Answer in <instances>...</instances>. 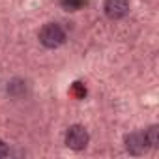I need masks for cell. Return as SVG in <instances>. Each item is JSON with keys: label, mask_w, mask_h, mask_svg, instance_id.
<instances>
[{"label": "cell", "mask_w": 159, "mask_h": 159, "mask_svg": "<svg viewBox=\"0 0 159 159\" xmlns=\"http://www.w3.org/2000/svg\"><path fill=\"white\" fill-rule=\"evenodd\" d=\"M10 155V148H8V144L4 142V140H0V159L2 157H8Z\"/></svg>", "instance_id": "8"}, {"label": "cell", "mask_w": 159, "mask_h": 159, "mask_svg": "<svg viewBox=\"0 0 159 159\" xmlns=\"http://www.w3.org/2000/svg\"><path fill=\"white\" fill-rule=\"evenodd\" d=\"M103 10H105V15L111 21H120V19L127 17V13L131 10V4H129V0H107Z\"/></svg>", "instance_id": "4"}, {"label": "cell", "mask_w": 159, "mask_h": 159, "mask_svg": "<svg viewBox=\"0 0 159 159\" xmlns=\"http://www.w3.org/2000/svg\"><path fill=\"white\" fill-rule=\"evenodd\" d=\"M60 6L66 11H79L83 6H86V0H60Z\"/></svg>", "instance_id": "7"}, {"label": "cell", "mask_w": 159, "mask_h": 159, "mask_svg": "<svg viewBox=\"0 0 159 159\" xmlns=\"http://www.w3.org/2000/svg\"><path fill=\"white\" fill-rule=\"evenodd\" d=\"M39 43L47 49H56L66 43V30L58 23H47L39 30Z\"/></svg>", "instance_id": "1"}, {"label": "cell", "mask_w": 159, "mask_h": 159, "mask_svg": "<svg viewBox=\"0 0 159 159\" xmlns=\"http://www.w3.org/2000/svg\"><path fill=\"white\" fill-rule=\"evenodd\" d=\"M144 137H146V140H148L150 146H153V148L159 146V125H150V127L146 129Z\"/></svg>", "instance_id": "6"}, {"label": "cell", "mask_w": 159, "mask_h": 159, "mask_svg": "<svg viewBox=\"0 0 159 159\" xmlns=\"http://www.w3.org/2000/svg\"><path fill=\"white\" fill-rule=\"evenodd\" d=\"M124 142H125V150H127L131 155H142V153H146L148 148H150V144H148L144 133H140V131H133V133L125 135V140H124Z\"/></svg>", "instance_id": "3"}, {"label": "cell", "mask_w": 159, "mask_h": 159, "mask_svg": "<svg viewBox=\"0 0 159 159\" xmlns=\"http://www.w3.org/2000/svg\"><path fill=\"white\" fill-rule=\"evenodd\" d=\"M90 135L83 125H71L66 133V146L75 150V152H81L88 146Z\"/></svg>", "instance_id": "2"}, {"label": "cell", "mask_w": 159, "mask_h": 159, "mask_svg": "<svg viewBox=\"0 0 159 159\" xmlns=\"http://www.w3.org/2000/svg\"><path fill=\"white\" fill-rule=\"evenodd\" d=\"M25 92H26V83H25V81H19V79L11 81L10 86H8V94H10L11 98H21Z\"/></svg>", "instance_id": "5"}]
</instances>
